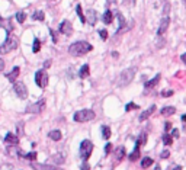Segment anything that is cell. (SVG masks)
I'll list each match as a JSON object with an SVG mask.
<instances>
[{"instance_id": "7", "label": "cell", "mask_w": 186, "mask_h": 170, "mask_svg": "<svg viewBox=\"0 0 186 170\" xmlns=\"http://www.w3.org/2000/svg\"><path fill=\"white\" fill-rule=\"evenodd\" d=\"M44 109H45V100L41 99L40 102L29 105L26 109H25V112H26V113H35V115H36V113H41Z\"/></svg>"}, {"instance_id": "47", "label": "cell", "mask_w": 186, "mask_h": 170, "mask_svg": "<svg viewBox=\"0 0 186 170\" xmlns=\"http://www.w3.org/2000/svg\"><path fill=\"white\" fill-rule=\"evenodd\" d=\"M50 65H51V61H45V64H44V67H50Z\"/></svg>"}, {"instance_id": "5", "label": "cell", "mask_w": 186, "mask_h": 170, "mask_svg": "<svg viewBox=\"0 0 186 170\" xmlns=\"http://www.w3.org/2000/svg\"><path fill=\"white\" fill-rule=\"evenodd\" d=\"M92 151H93V143L92 141H89V140L81 141V144H80V156H81V158H83L84 161L89 160Z\"/></svg>"}, {"instance_id": "9", "label": "cell", "mask_w": 186, "mask_h": 170, "mask_svg": "<svg viewBox=\"0 0 186 170\" xmlns=\"http://www.w3.org/2000/svg\"><path fill=\"white\" fill-rule=\"evenodd\" d=\"M31 167L33 170H61L58 166H50V164H41V163H31Z\"/></svg>"}, {"instance_id": "33", "label": "cell", "mask_w": 186, "mask_h": 170, "mask_svg": "<svg viewBox=\"0 0 186 170\" xmlns=\"http://www.w3.org/2000/svg\"><path fill=\"white\" fill-rule=\"evenodd\" d=\"M25 158H28V160H32V161H35L36 160V153L35 151H32V153H28V154H25Z\"/></svg>"}, {"instance_id": "6", "label": "cell", "mask_w": 186, "mask_h": 170, "mask_svg": "<svg viewBox=\"0 0 186 170\" xmlns=\"http://www.w3.org/2000/svg\"><path fill=\"white\" fill-rule=\"evenodd\" d=\"M35 83L40 86L41 89H44L46 85H48V74L44 68H41L38 71L35 73Z\"/></svg>"}, {"instance_id": "41", "label": "cell", "mask_w": 186, "mask_h": 170, "mask_svg": "<svg viewBox=\"0 0 186 170\" xmlns=\"http://www.w3.org/2000/svg\"><path fill=\"white\" fill-rule=\"evenodd\" d=\"M81 170H90V166L84 161V163H83V166H81Z\"/></svg>"}, {"instance_id": "14", "label": "cell", "mask_w": 186, "mask_h": 170, "mask_svg": "<svg viewBox=\"0 0 186 170\" xmlns=\"http://www.w3.org/2000/svg\"><path fill=\"white\" fill-rule=\"evenodd\" d=\"M154 111H156V105H151V106H150L147 111H144L143 113H141V115H140L138 119H140V121H146V119L150 116L151 113H154Z\"/></svg>"}, {"instance_id": "34", "label": "cell", "mask_w": 186, "mask_h": 170, "mask_svg": "<svg viewBox=\"0 0 186 170\" xmlns=\"http://www.w3.org/2000/svg\"><path fill=\"white\" fill-rule=\"evenodd\" d=\"M161 96L163 98H170V96H173V90H163L161 92Z\"/></svg>"}, {"instance_id": "35", "label": "cell", "mask_w": 186, "mask_h": 170, "mask_svg": "<svg viewBox=\"0 0 186 170\" xmlns=\"http://www.w3.org/2000/svg\"><path fill=\"white\" fill-rule=\"evenodd\" d=\"M138 108V105H134V103H128L125 106V111L128 112V111H133V109H137Z\"/></svg>"}, {"instance_id": "30", "label": "cell", "mask_w": 186, "mask_h": 170, "mask_svg": "<svg viewBox=\"0 0 186 170\" xmlns=\"http://www.w3.org/2000/svg\"><path fill=\"white\" fill-rule=\"evenodd\" d=\"M172 143H173V137H172V135L164 134V135H163V144H164V145H170Z\"/></svg>"}, {"instance_id": "29", "label": "cell", "mask_w": 186, "mask_h": 170, "mask_svg": "<svg viewBox=\"0 0 186 170\" xmlns=\"http://www.w3.org/2000/svg\"><path fill=\"white\" fill-rule=\"evenodd\" d=\"M76 12H77V15H79L81 23H84V22H86V18H84V15H83V12H81V5H77V6H76Z\"/></svg>"}, {"instance_id": "3", "label": "cell", "mask_w": 186, "mask_h": 170, "mask_svg": "<svg viewBox=\"0 0 186 170\" xmlns=\"http://www.w3.org/2000/svg\"><path fill=\"white\" fill-rule=\"evenodd\" d=\"M135 67H131V68H126V70H124V71L119 74V77H118V86H126V85H129L131 82H133V78L134 76H135Z\"/></svg>"}, {"instance_id": "49", "label": "cell", "mask_w": 186, "mask_h": 170, "mask_svg": "<svg viewBox=\"0 0 186 170\" xmlns=\"http://www.w3.org/2000/svg\"><path fill=\"white\" fill-rule=\"evenodd\" d=\"M173 170H182V167H180V166H176V167H174Z\"/></svg>"}, {"instance_id": "19", "label": "cell", "mask_w": 186, "mask_h": 170, "mask_svg": "<svg viewBox=\"0 0 186 170\" xmlns=\"http://www.w3.org/2000/svg\"><path fill=\"white\" fill-rule=\"evenodd\" d=\"M48 137L51 138V140H54V141H60L63 135H61V132L58 130H53V131H50Z\"/></svg>"}, {"instance_id": "51", "label": "cell", "mask_w": 186, "mask_h": 170, "mask_svg": "<svg viewBox=\"0 0 186 170\" xmlns=\"http://www.w3.org/2000/svg\"><path fill=\"white\" fill-rule=\"evenodd\" d=\"M185 2H186V0H185Z\"/></svg>"}, {"instance_id": "28", "label": "cell", "mask_w": 186, "mask_h": 170, "mask_svg": "<svg viewBox=\"0 0 186 170\" xmlns=\"http://www.w3.org/2000/svg\"><path fill=\"white\" fill-rule=\"evenodd\" d=\"M102 135H103L105 140H109V138H111V128L105 125V127L102 128Z\"/></svg>"}, {"instance_id": "43", "label": "cell", "mask_w": 186, "mask_h": 170, "mask_svg": "<svg viewBox=\"0 0 186 170\" xmlns=\"http://www.w3.org/2000/svg\"><path fill=\"white\" fill-rule=\"evenodd\" d=\"M170 128H172V124H170V122H166V124H164V130L169 131Z\"/></svg>"}, {"instance_id": "31", "label": "cell", "mask_w": 186, "mask_h": 170, "mask_svg": "<svg viewBox=\"0 0 186 170\" xmlns=\"http://www.w3.org/2000/svg\"><path fill=\"white\" fill-rule=\"evenodd\" d=\"M16 19H18V22L23 23V22H25V19H26V13H25V12H18V13H16Z\"/></svg>"}, {"instance_id": "37", "label": "cell", "mask_w": 186, "mask_h": 170, "mask_svg": "<svg viewBox=\"0 0 186 170\" xmlns=\"http://www.w3.org/2000/svg\"><path fill=\"white\" fill-rule=\"evenodd\" d=\"M22 127H23V124L19 122V124H18V137H20V135L23 134V128H22Z\"/></svg>"}, {"instance_id": "10", "label": "cell", "mask_w": 186, "mask_h": 170, "mask_svg": "<svg viewBox=\"0 0 186 170\" xmlns=\"http://www.w3.org/2000/svg\"><path fill=\"white\" fill-rule=\"evenodd\" d=\"M169 22H170V19H169V16H163L161 18V22H160V26L159 29H157V35H163V33L167 31V28H169Z\"/></svg>"}, {"instance_id": "26", "label": "cell", "mask_w": 186, "mask_h": 170, "mask_svg": "<svg viewBox=\"0 0 186 170\" xmlns=\"http://www.w3.org/2000/svg\"><path fill=\"white\" fill-rule=\"evenodd\" d=\"M124 157H125V148H124V147H119V148L116 150V161H121Z\"/></svg>"}, {"instance_id": "42", "label": "cell", "mask_w": 186, "mask_h": 170, "mask_svg": "<svg viewBox=\"0 0 186 170\" xmlns=\"http://www.w3.org/2000/svg\"><path fill=\"white\" fill-rule=\"evenodd\" d=\"M50 32H51V36H53V41H54V42H57V35H55V32H54V31H50Z\"/></svg>"}, {"instance_id": "24", "label": "cell", "mask_w": 186, "mask_h": 170, "mask_svg": "<svg viewBox=\"0 0 186 170\" xmlns=\"http://www.w3.org/2000/svg\"><path fill=\"white\" fill-rule=\"evenodd\" d=\"M89 73H90V68H89V65H87V64H84L81 68H80L79 76L81 78H84V77H87V76H89Z\"/></svg>"}, {"instance_id": "32", "label": "cell", "mask_w": 186, "mask_h": 170, "mask_svg": "<svg viewBox=\"0 0 186 170\" xmlns=\"http://www.w3.org/2000/svg\"><path fill=\"white\" fill-rule=\"evenodd\" d=\"M33 52H38L41 50V42H40V39L38 38H35V41H33Z\"/></svg>"}, {"instance_id": "40", "label": "cell", "mask_w": 186, "mask_h": 170, "mask_svg": "<svg viewBox=\"0 0 186 170\" xmlns=\"http://www.w3.org/2000/svg\"><path fill=\"white\" fill-rule=\"evenodd\" d=\"M172 137H174V138L179 137V130H173L172 131Z\"/></svg>"}, {"instance_id": "8", "label": "cell", "mask_w": 186, "mask_h": 170, "mask_svg": "<svg viewBox=\"0 0 186 170\" xmlns=\"http://www.w3.org/2000/svg\"><path fill=\"white\" fill-rule=\"evenodd\" d=\"M13 90H15V93L18 95V98H20V99H26L28 98V89L22 82H15Z\"/></svg>"}, {"instance_id": "38", "label": "cell", "mask_w": 186, "mask_h": 170, "mask_svg": "<svg viewBox=\"0 0 186 170\" xmlns=\"http://www.w3.org/2000/svg\"><path fill=\"white\" fill-rule=\"evenodd\" d=\"M169 156H170V151H169V150L161 151V154H160V157H161V158H167Z\"/></svg>"}, {"instance_id": "50", "label": "cell", "mask_w": 186, "mask_h": 170, "mask_svg": "<svg viewBox=\"0 0 186 170\" xmlns=\"http://www.w3.org/2000/svg\"><path fill=\"white\" fill-rule=\"evenodd\" d=\"M156 170H160V167H159V166H157V167H156Z\"/></svg>"}, {"instance_id": "44", "label": "cell", "mask_w": 186, "mask_h": 170, "mask_svg": "<svg viewBox=\"0 0 186 170\" xmlns=\"http://www.w3.org/2000/svg\"><path fill=\"white\" fill-rule=\"evenodd\" d=\"M5 68V61H3V58H0V71Z\"/></svg>"}, {"instance_id": "12", "label": "cell", "mask_w": 186, "mask_h": 170, "mask_svg": "<svg viewBox=\"0 0 186 170\" xmlns=\"http://www.w3.org/2000/svg\"><path fill=\"white\" fill-rule=\"evenodd\" d=\"M0 26H3V28L6 29V32H9V33H12V31H13L12 19H3V18L0 16Z\"/></svg>"}, {"instance_id": "25", "label": "cell", "mask_w": 186, "mask_h": 170, "mask_svg": "<svg viewBox=\"0 0 186 170\" xmlns=\"http://www.w3.org/2000/svg\"><path fill=\"white\" fill-rule=\"evenodd\" d=\"M44 18H45V15H44V12H42V10H36V12L32 15V19L33 20H41V22H42V20H44Z\"/></svg>"}, {"instance_id": "20", "label": "cell", "mask_w": 186, "mask_h": 170, "mask_svg": "<svg viewBox=\"0 0 186 170\" xmlns=\"http://www.w3.org/2000/svg\"><path fill=\"white\" fill-rule=\"evenodd\" d=\"M176 112V108H173V106H166V108H163L160 113L163 115V116H169V115H173Z\"/></svg>"}, {"instance_id": "22", "label": "cell", "mask_w": 186, "mask_h": 170, "mask_svg": "<svg viewBox=\"0 0 186 170\" xmlns=\"http://www.w3.org/2000/svg\"><path fill=\"white\" fill-rule=\"evenodd\" d=\"M160 77H161V76H160V74H157V76H156L154 78H151L150 82H147V83H146V89H151V87H154V86L159 83Z\"/></svg>"}, {"instance_id": "21", "label": "cell", "mask_w": 186, "mask_h": 170, "mask_svg": "<svg viewBox=\"0 0 186 170\" xmlns=\"http://www.w3.org/2000/svg\"><path fill=\"white\" fill-rule=\"evenodd\" d=\"M112 20H113V13L111 10H106V12L103 13V22L106 25H109V23H112Z\"/></svg>"}, {"instance_id": "16", "label": "cell", "mask_w": 186, "mask_h": 170, "mask_svg": "<svg viewBox=\"0 0 186 170\" xmlns=\"http://www.w3.org/2000/svg\"><path fill=\"white\" fill-rule=\"evenodd\" d=\"M5 141H6L7 144L16 145V144L19 143V137H18V135H15V134H12V132H9V134L6 135V138H5Z\"/></svg>"}, {"instance_id": "23", "label": "cell", "mask_w": 186, "mask_h": 170, "mask_svg": "<svg viewBox=\"0 0 186 170\" xmlns=\"http://www.w3.org/2000/svg\"><path fill=\"white\" fill-rule=\"evenodd\" d=\"M64 160H66V157H64V154H63V153H58V154L53 156V161L55 164H63V163H64Z\"/></svg>"}, {"instance_id": "39", "label": "cell", "mask_w": 186, "mask_h": 170, "mask_svg": "<svg viewBox=\"0 0 186 170\" xmlns=\"http://www.w3.org/2000/svg\"><path fill=\"white\" fill-rule=\"evenodd\" d=\"M111 150H112V144L108 143L106 147H105V154H109V153H111Z\"/></svg>"}, {"instance_id": "2", "label": "cell", "mask_w": 186, "mask_h": 170, "mask_svg": "<svg viewBox=\"0 0 186 170\" xmlns=\"http://www.w3.org/2000/svg\"><path fill=\"white\" fill-rule=\"evenodd\" d=\"M18 45H19V39L16 38L15 35H12V33H7L6 41L0 45V54H9L13 50H16Z\"/></svg>"}, {"instance_id": "45", "label": "cell", "mask_w": 186, "mask_h": 170, "mask_svg": "<svg viewBox=\"0 0 186 170\" xmlns=\"http://www.w3.org/2000/svg\"><path fill=\"white\" fill-rule=\"evenodd\" d=\"M180 58H182V61H183V63L186 64V52H185V54H182V55H180Z\"/></svg>"}, {"instance_id": "27", "label": "cell", "mask_w": 186, "mask_h": 170, "mask_svg": "<svg viewBox=\"0 0 186 170\" xmlns=\"http://www.w3.org/2000/svg\"><path fill=\"white\" fill-rule=\"evenodd\" d=\"M151 164H153V158H150V157H144V158H143V161H141V166H143L144 169L150 167Z\"/></svg>"}, {"instance_id": "36", "label": "cell", "mask_w": 186, "mask_h": 170, "mask_svg": "<svg viewBox=\"0 0 186 170\" xmlns=\"http://www.w3.org/2000/svg\"><path fill=\"white\" fill-rule=\"evenodd\" d=\"M99 35H100V38H102V39H108V31H106V29H100Z\"/></svg>"}, {"instance_id": "17", "label": "cell", "mask_w": 186, "mask_h": 170, "mask_svg": "<svg viewBox=\"0 0 186 170\" xmlns=\"http://www.w3.org/2000/svg\"><path fill=\"white\" fill-rule=\"evenodd\" d=\"M118 19H119V28H118V31H116V33H121L122 31H125V29H128V26H126L125 19H124V16H122L121 13H118Z\"/></svg>"}, {"instance_id": "15", "label": "cell", "mask_w": 186, "mask_h": 170, "mask_svg": "<svg viewBox=\"0 0 186 170\" xmlns=\"http://www.w3.org/2000/svg\"><path fill=\"white\" fill-rule=\"evenodd\" d=\"M140 141L137 140V143H135V148H134V151L129 154V160L131 161H135V160H138V157H140Z\"/></svg>"}, {"instance_id": "13", "label": "cell", "mask_w": 186, "mask_h": 170, "mask_svg": "<svg viewBox=\"0 0 186 170\" xmlns=\"http://www.w3.org/2000/svg\"><path fill=\"white\" fill-rule=\"evenodd\" d=\"M19 74H20V68H19V67H13V70L9 73L6 77H7V80H9V82L15 83V82H16V78L19 77Z\"/></svg>"}, {"instance_id": "4", "label": "cell", "mask_w": 186, "mask_h": 170, "mask_svg": "<svg viewBox=\"0 0 186 170\" xmlns=\"http://www.w3.org/2000/svg\"><path fill=\"white\" fill-rule=\"evenodd\" d=\"M95 112L90 111V109H81V111H77L74 113V121L76 122H87V121H92L95 119Z\"/></svg>"}, {"instance_id": "18", "label": "cell", "mask_w": 186, "mask_h": 170, "mask_svg": "<svg viewBox=\"0 0 186 170\" xmlns=\"http://www.w3.org/2000/svg\"><path fill=\"white\" fill-rule=\"evenodd\" d=\"M96 18H98V16H96V12H95V10H87V20L86 22H89L90 25H95V23H96Z\"/></svg>"}, {"instance_id": "1", "label": "cell", "mask_w": 186, "mask_h": 170, "mask_svg": "<svg viewBox=\"0 0 186 170\" xmlns=\"http://www.w3.org/2000/svg\"><path fill=\"white\" fill-rule=\"evenodd\" d=\"M93 50V47L86 42V41H77V42H74L70 45L68 48V52L73 55V57H81V55H84L87 52H90Z\"/></svg>"}, {"instance_id": "48", "label": "cell", "mask_w": 186, "mask_h": 170, "mask_svg": "<svg viewBox=\"0 0 186 170\" xmlns=\"http://www.w3.org/2000/svg\"><path fill=\"white\" fill-rule=\"evenodd\" d=\"M182 121H183V122H186V113L183 115V116H182Z\"/></svg>"}, {"instance_id": "46", "label": "cell", "mask_w": 186, "mask_h": 170, "mask_svg": "<svg viewBox=\"0 0 186 170\" xmlns=\"http://www.w3.org/2000/svg\"><path fill=\"white\" fill-rule=\"evenodd\" d=\"M2 170H13V169H12L10 166H3V167H2Z\"/></svg>"}, {"instance_id": "11", "label": "cell", "mask_w": 186, "mask_h": 170, "mask_svg": "<svg viewBox=\"0 0 186 170\" xmlns=\"http://www.w3.org/2000/svg\"><path fill=\"white\" fill-rule=\"evenodd\" d=\"M60 32L64 33V35H70V33L73 32V25H71V22L64 20V22L60 25Z\"/></svg>"}]
</instances>
